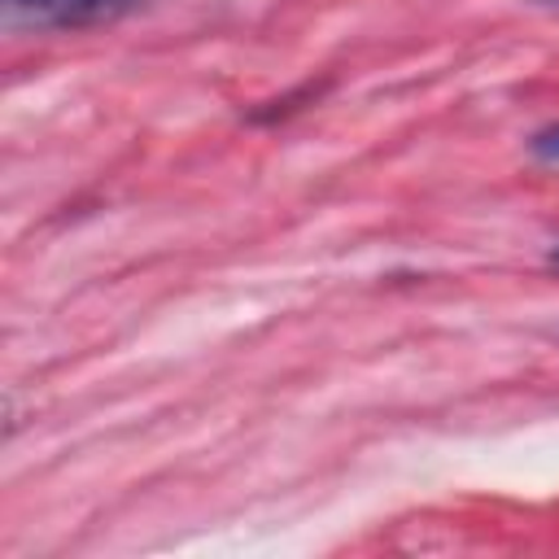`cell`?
<instances>
[{"label": "cell", "mask_w": 559, "mask_h": 559, "mask_svg": "<svg viewBox=\"0 0 559 559\" xmlns=\"http://www.w3.org/2000/svg\"><path fill=\"white\" fill-rule=\"evenodd\" d=\"M144 0H0L9 31H83L140 9Z\"/></svg>", "instance_id": "cell-1"}, {"label": "cell", "mask_w": 559, "mask_h": 559, "mask_svg": "<svg viewBox=\"0 0 559 559\" xmlns=\"http://www.w3.org/2000/svg\"><path fill=\"white\" fill-rule=\"evenodd\" d=\"M537 4H550V9H559V0H537Z\"/></svg>", "instance_id": "cell-4"}, {"label": "cell", "mask_w": 559, "mask_h": 559, "mask_svg": "<svg viewBox=\"0 0 559 559\" xmlns=\"http://www.w3.org/2000/svg\"><path fill=\"white\" fill-rule=\"evenodd\" d=\"M550 262H555V266H559V245H555V249H550Z\"/></svg>", "instance_id": "cell-3"}, {"label": "cell", "mask_w": 559, "mask_h": 559, "mask_svg": "<svg viewBox=\"0 0 559 559\" xmlns=\"http://www.w3.org/2000/svg\"><path fill=\"white\" fill-rule=\"evenodd\" d=\"M528 153L542 157V162H559V122H555V127H542V131L528 140Z\"/></svg>", "instance_id": "cell-2"}]
</instances>
